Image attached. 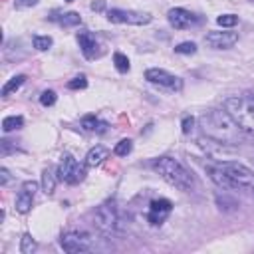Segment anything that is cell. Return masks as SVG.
<instances>
[{"mask_svg": "<svg viewBox=\"0 0 254 254\" xmlns=\"http://www.w3.org/2000/svg\"><path fill=\"white\" fill-rule=\"evenodd\" d=\"M208 177L226 190H254V171L238 161H220L206 167Z\"/></svg>", "mask_w": 254, "mask_h": 254, "instance_id": "obj_1", "label": "cell"}, {"mask_svg": "<svg viewBox=\"0 0 254 254\" xmlns=\"http://www.w3.org/2000/svg\"><path fill=\"white\" fill-rule=\"evenodd\" d=\"M198 125L202 129V133L222 145H238L242 143V135L244 131L232 121V117L226 111H218V109H210L206 113H202L198 117Z\"/></svg>", "mask_w": 254, "mask_h": 254, "instance_id": "obj_2", "label": "cell"}, {"mask_svg": "<svg viewBox=\"0 0 254 254\" xmlns=\"http://www.w3.org/2000/svg\"><path fill=\"white\" fill-rule=\"evenodd\" d=\"M153 171L159 173L171 187L179 189V190H185V192H190L194 189V179L192 175L173 157H159L151 163Z\"/></svg>", "mask_w": 254, "mask_h": 254, "instance_id": "obj_3", "label": "cell"}, {"mask_svg": "<svg viewBox=\"0 0 254 254\" xmlns=\"http://www.w3.org/2000/svg\"><path fill=\"white\" fill-rule=\"evenodd\" d=\"M224 111L232 121L248 135H254V97L252 95H234L224 101Z\"/></svg>", "mask_w": 254, "mask_h": 254, "instance_id": "obj_4", "label": "cell"}, {"mask_svg": "<svg viewBox=\"0 0 254 254\" xmlns=\"http://www.w3.org/2000/svg\"><path fill=\"white\" fill-rule=\"evenodd\" d=\"M93 220H95V226H97L103 234H107V236L115 234V232L119 230V224H121V220H119V210H117L115 202H113V200H107V202L99 204V206L95 208Z\"/></svg>", "mask_w": 254, "mask_h": 254, "instance_id": "obj_5", "label": "cell"}, {"mask_svg": "<svg viewBox=\"0 0 254 254\" xmlns=\"http://www.w3.org/2000/svg\"><path fill=\"white\" fill-rule=\"evenodd\" d=\"M60 246L69 252V254H77V252H87L93 248V238L89 232L85 230H67L62 234L60 238Z\"/></svg>", "mask_w": 254, "mask_h": 254, "instance_id": "obj_6", "label": "cell"}, {"mask_svg": "<svg viewBox=\"0 0 254 254\" xmlns=\"http://www.w3.org/2000/svg\"><path fill=\"white\" fill-rule=\"evenodd\" d=\"M83 177H85L83 165H79L73 159V155L65 153L62 157V161H60V167H58V179L60 181H65L67 185H77V183L83 181Z\"/></svg>", "mask_w": 254, "mask_h": 254, "instance_id": "obj_7", "label": "cell"}, {"mask_svg": "<svg viewBox=\"0 0 254 254\" xmlns=\"http://www.w3.org/2000/svg\"><path fill=\"white\" fill-rule=\"evenodd\" d=\"M107 20L113 24H131V26H145L153 20L149 12H137V10H121V8H111L107 12Z\"/></svg>", "mask_w": 254, "mask_h": 254, "instance_id": "obj_8", "label": "cell"}, {"mask_svg": "<svg viewBox=\"0 0 254 254\" xmlns=\"http://www.w3.org/2000/svg\"><path fill=\"white\" fill-rule=\"evenodd\" d=\"M145 79L153 85H159L163 89H169V91H181L183 89V81L181 77L169 73L167 69H159V67H151L145 71Z\"/></svg>", "mask_w": 254, "mask_h": 254, "instance_id": "obj_9", "label": "cell"}, {"mask_svg": "<svg viewBox=\"0 0 254 254\" xmlns=\"http://www.w3.org/2000/svg\"><path fill=\"white\" fill-rule=\"evenodd\" d=\"M36 190H38V183H34V181H26V183L22 185V189L18 190L16 200H14V208H16L20 214H26V212L32 208Z\"/></svg>", "mask_w": 254, "mask_h": 254, "instance_id": "obj_10", "label": "cell"}, {"mask_svg": "<svg viewBox=\"0 0 254 254\" xmlns=\"http://www.w3.org/2000/svg\"><path fill=\"white\" fill-rule=\"evenodd\" d=\"M238 42V34L236 32H208L204 36V44L208 48H214V50H226V48H232L234 44Z\"/></svg>", "mask_w": 254, "mask_h": 254, "instance_id": "obj_11", "label": "cell"}, {"mask_svg": "<svg viewBox=\"0 0 254 254\" xmlns=\"http://www.w3.org/2000/svg\"><path fill=\"white\" fill-rule=\"evenodd\" d=\"M167 20L175 30H185V28H190L198 22L196 16L189 10H185V8H171L167 12Z\"/></svg>", "mask_w": 254, "mask_h": 254, "instance_id": "obj_12", "label": "cell"}, {"mask_svg": "<svg viewBox=\"0 0 254 254\" xmlns=\"http://www.w3.org/2000/svg\"><path fill=\"white\" fill-rule=\"evenodd\" d=\"M171 210H173V204H171V200H167V198H157V200H153L151 204H149V212H147V220L151 222V224H163L165 222V218L171 214Z\"/></svg>", "mask_w": 254, "mask_h": 254, "instance_id": "obj_13", "label": "cell"}, {"mask_svg": "<svg viewBox=\"0 0 254 254\" xmlns=\"http://www.w3.org/2000/svg\"><path fill=\"white\" fill-rule=\"evenodd\" d=\"M77 42H79V48H81V52H83V56L87 60H95V58L101 56L99 44H97V40H95V36L91 32H87V30L77 32Z\"/></svg>", "mask_w": 254, "mask_h": 254, "instance_id": "obj_14", "label": "cell"}, {"mask_svg": "<svg viewBox=\"0 0 254 254\" xmlns=\"http://www.w3.org/2000/svg\"><path fill=\"white\" fill-rule=\"evenodd\" d=\"M107 157H109V149L103 147V145H95V147H91V149L87 151V155H85V165H87V167H97V165H101Z\"/></svg>", "mask_w": 254, "mask_h": 254, "instance_id": "obj_15", "label": "cell"}, {"mask_svg": "<svg viewBox=\"0 0 254 254\" xmlns=\"http://www.w3.org/2000/svg\"><path fill=\"white\" fill-rule=\"evenodd\" d=\"M81 127L85 131H95V133H105L107 131V123L105 121H99L95 115H85L81 119Z\"/></svg>", "mask_w": 254, "mask_h": 254, "instance_id": "obj_16", "label": "cell"}, {"mask_svg": "<svg viewBox=\"0 0 254 254\" xmlns=\"http://www.w3.org/2000/svg\"><path fill=\"white\" fill-rule=\"evenodd\" d=\"M24 81H26V75H14L12 79H8L6 83H4V87H2V95L4 97H8L12 91H16V89H20L22 85H24Z\"/></svg>", "mask_w": 254, "mask_h": 254, "instance_id": "obj_17", "label": "cell"}, {"mask_svg": "<svg viewBox=\"0 0 254 254\" xmlns=\"http://www.w3.org/2000/svg\"><path fill=\"white\" fill-rule=\"evenodd\" d=\"M24 125V117L22 115H10V117H4L2 119V131L4 133H10L14 129H20Z\"/></svg>", "mask_w": 254, "mask_h": 254, "instance_id": "obj_18", "label": "cell"}, {"mask_svg": "<svg viewBox=\"0 0 254 254\" xmlns=\"http://www.w3.org/2000/svg\"><path fill=\"white\" fill-rule=\"evenodd\" d=\"M42 189H44L46 194H52L54 189H56V177H54V173L50 169H46L42 173Z\"/></svg>", "mask_w": 254, "mask_h": 254, "instance_id": "obj_19", "label": "cell"}, {"mask_svg": "<svg viewBox=\"0 0 254 254\" xmlns=\"http://www.w3.org/2000/svg\"><path fill=\"white\" fill-rule=\"evenodd\" d=\"M113 64H115L117 71H121V73L129 71V58H127L125 54H121V52H115V54H113Z\"/></svg>", "mask_w": 254, "mask_h": 254, "instance_id": "obj_20", "label": "cell"}, {"mask_svg": "<svg viewBox=\"0 0 254 254\" xmlns=\"http://www.w3.org/2000/svg\"><path fill=\"white\" fill-rule=\"evenodd\" d=\"M52 44H54L52 36H34V48H36L38 52H46V50H50Z\"/></svg>", "mask_w": 254, "mask_h": 254, "instance_id": "obj_21", "label": "cell"}, {"mask_svg": "<svg viewBox=\"0 0 254 254\" xmlns=\"http://www.w3.org/2000/svg\"><path fill=\"white\" fill-rule=\"evenodd\" d=\"M131 149H133V141L131 139H121L117 145H115V155H119V157H127L129 153H131Z\"/></svg>", "mask_w": 254, "mask_h": 254, "instance_id": "obj_22", "label": "cell"}, {"mask_svg": "<svg viewBox=\"0 0 254 254\" xmlns=\"http://www.w3.org/2000/svg\"><path fill=\"white\" fill-rule=\"evenodd\" d=\"M36 250V240L26 232L24 236H22V244H20V252L22 254H32Z\"/></svg>", "mask_w": 254, "mask_h": 254, "instance_id": "obj_23", "label": "cell"}, {"mask_svg": "<svg viewBox=\"0 0 254 254\" xmlns=\"http://www.w3.org/2000/svg\"><path fill=\"white\" fill-rule=\"evenodd\" d=\"M79 22H81V18H79L77 12H65V14H62V18H60V24H62V26H77Z\"/></svg>", "mask_w": 254, "mask_h": 254, "instance_id": "obj_24", "label": "cell"}, {"mask_svg": "<svg viewBox=\"0 0 254 254\" xmlns=\"http://www.w3.org/2000/svg\"><path fill=\"white\" fill-rule=\"evenodd\" d=\"M216 24L222 26V28H232V26L238 24V16L236 14H222V16L216 18Z\"/></svg>", "mask_w": 254, "mask_h": 254, "instance_id": "obj_25", "label": "cell"}, {"mask_svg": "<svg viewBox=\"0 0 254 254\" xmlns=\"http://www.w3.org/2000/svg\"><path fill=\"white\" fill-rule=\"evenodd\" d=\"M56 99H58V95H56V91H52V89H46V91H42V95H40V103H42L44 107L54 105Z\"/></svg>", "mask_w": 254, "mask_h": 254, "instance_id": "obj_26", "label": "cell"}, {"mask_svg": "<svg viewBox=\"0 0 254 254\" xmlns=\"http://www.w3.org/2000/svg\"><path fill=\"white\" fill-rule=\"evenodd\" d=\"M177 54H194L196 52V44L194 42H181L179 46H175Z\"/></svg>", "mask_w": 254, "mask_h": 254, "instance_id": "obj_27", "label": "cell"}, {"mask_svg": "<svg viewBox=\"0 0 254 254\" xmlns=\"http://www.w3.org/2000/svg\"><path fill=\"white\" fill-rule=\"evenodd\" d=\"M67 87H69V89H85V87H87V79H85V75H77V77H73L71 81H67Z\"/></svg>", "mask_w": 254, "mask_h": 254, "instance_id": "obj_28", "label": "cell"}, {"mask_svg": "<svg viewBox=\"0 0 254 254\" xmlns=\"http://www.w3.org/2000/svg\"><path fill=\"white\" fill-rule=\"evenodd\" d=\"M192 125H194V119H192L190 115H185L183 121H181V129H183V133L189 135V133L192 131Z\"/></svg>", "mask_w": 254, "mask_h": 254, "instance_id": "obj_29", "label": "cell"}, {"mask_svg": "<svg viewBox=\"0 0 254 254\" xmlns=\"http://www.w3.org/2000/svg\"><path fill=\"white\" fill-rule=\"evenodd\" d=\"M38 0H14V6L16 8H30V6H36Z\"/></svg>", "mask_w": 254, "mask_h": 254, "instance_id": "obj_30", "label": "cell"}, {"mask_svg": "<svg viewBox=\"0 0 254 254\" xmlns=\"http://www.w3.org/2000/svg\"><path fill=\"white\" fill-rule=\"evenodd\" d=\"M8 179H10V173H8V169H0V185H6L8 183Z\"/></svg>", "mask_w": 254, "mask_h": 254, "instance_id": "obj_31", "label": "cell"}, {"mask_svg": "<svg viewBox=\"0 0 254 254\" xmlns=\"http://www.w3.org/2000/svg\"><path fill=\"white\" fill-rule=\"evenodd\" d=\"M91 8H93V10H103V2H93Z\"/></svg>", "mask_w": 254, "mask_h": 254, "instance_id": "obj_32", "label": "cell"}, {"mask_svg": "<svg viewBox=\"0 0 254 254\" xmlns=\"http://www.w3.org/2000/svg\"><path fill=\"white\" fill-rule=\"evenodd\" d=\"M65 2H73V0H65Z\"/></svg>", "mask_w": 254, "mask_h": 254, "instance_id": "obj_33", "label": "cell"}, {"mask_svg": "<svg viewBox=\"0 0 254 254\" xmlns=\"http://www.w3.org/2000/svg\"><path fill=\"white\" fill-rule=\"evenodd\" d=\"M252 2H254V0H252Z\"/></svg>", "mask_w": 254, "mask_h": 254, "instance_id": "obj_34", "label": "cell"}]
</instances>
